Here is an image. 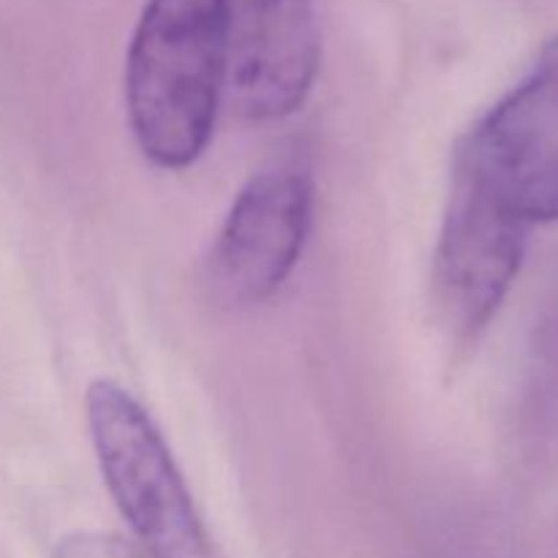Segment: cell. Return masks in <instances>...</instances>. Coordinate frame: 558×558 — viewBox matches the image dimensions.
Wrapping results in <instances>:
<instances>
[{
  "label": "cell",
  "mask_w": 558,
  "mask_h": 558,
  "mask_svg": "<svg viewBox=\"0 0 558 558\" xmlns=\"http://www.w3.org/2000/svg\"><path fill=\"white\" fill-rule=\"evenodd\" d=\"M526 238L529 227L452 169L430 272L436 311L452 338L469 341L488 327L521 272Z\"/></svg>",
  "instance_id": "obj_5"
},
{
  "label": "cell",
  "mask_w": 558,
  "mask_h": 558,
  "mask_svg": "<svg viewBox=\"0 0 558 558\" xmlns=\"http://www.w3.org/2000/svg\"><path fill=\"white\" fill-rule=\"evenodd\" d=\"M223 93L251 120H283L314 90L322 36L314 0H210Z\"/></svg>",
  "instance_id": "obj_4"
},
{
  "label": "cell",
  "mask_w": 558,
  "mask_h": 558,
  "mask_svg": "<svg viewBox=\"0 0 558 558\" xmlns=\"http://www.w3.org/2000/svg\"><path fill=\"white\" fill-rule=\"evenodd\" d=\"M49 558H142L114 534L104 532H74L54 545Z\"/></svg>",
  "instance_id": "obj_7"
},
{
  "label": "cell",
  "mask_w": 558,
  "mask_h": 558,
  "mask_svg": "<svg viewBox=\"0 0 558 558\" xmlns=\"http://www.w3.org/2000/svg\"><path fill=\"white\" fill-rule=\"evenodd\" d=\"M223 96L210 0H147L125 58V112L142 156L161 169L199 161Z\"/></svg>",
  "instance_id": "obj_1"
},
{
  "label": "cell",
  "mask_w": 558,
  "mask_h": 558,
  "mask_svg": "<svg viewBox=\"0 0 558 558\" xmlns=\"http://www.w3.org/2000/svg\"><path fill=\"white\" fill-rule=\"evenodd\" d=\"M85 417L109 496L150 558H218L172 450L147 409L112 379L85 392Z\"/></svg>",
  "instance_id": "obj_2"
},
{
  "label": "cell",
  "mask_w": 558,
  "mask_h": 558,
  "mask_svg": "<svg viewBox=\"0 0 558 558\" xmlns=\"http://www.w3.org/2000/svg\"><path fill=\"white\" fill-rule=\"evenodd\" d=\"M314 218V183L298 167H272L240 189L207 259L221 300L256 305L270 300L298 267Z\"/></svg>",
  "instance_id": "obj_6"
},
{
  "label": "cell",
  "mask_w": 558,
  "mask_h": 558,
  "mask_svg": "<svg viewBox=\"0 0 558 558\" xmlns=\"http://www.w3.org/2000/svg\"><path fill=\"white\" fill-rule=\"evenodd\" d=\"M452 169L523 227L558 221V36L463 136Z\"/></svg>",
  "instance_id": "obj_3"
}]
</instances>
